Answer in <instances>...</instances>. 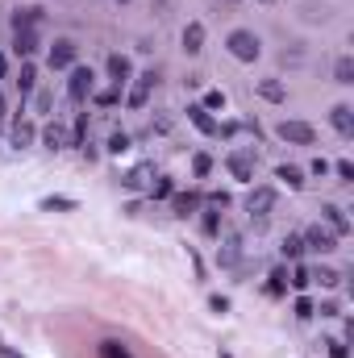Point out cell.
<instances>
[{
	"label": "cell",
	"instance_id": "obj_38",
	"mask_svg": "<svg viewBox=\"0 0 354 358\" xmlns=\"http://www.w3.org/2000/svg\"><path fill=\"white\" fill-rule=\"evenodd\" d=\"M200 109H209V113H213V109H225V92H217V88H213V92L205 96V105H200Z\"/></svg>",
	"mask_w": 354,
	"mask_h": 358
},
{
	"label": "cell",
	"instance_id": "obj_25",
	"mask_svg": "<svg viewBox=\"0 0 354 358\" xmlns=\"http://www.w3.org/2000/svg\"><path fill=\"white\" fill-rule=\"evenodd\" d=\"M146 196H150V200H171V196H175V179H167V175H155V183L146 188Z\"/></svg>",
	"mask_w": 354,
	"mask_h": 358
},
{
	"label": "cell",
	"instance_id": "obj_36",
	"mask_svg": "<svg viewBox=\"0 0 354 358\" xmlns=\"http://www.w3.org/2000/svg\"><path fill=\"white\" fill-rule=\"evenodd\" d=\"M192 171H196V179H205L213 171V155H192Z\"/></svg>",
	"mask_w": 354,
	"mask_h": 358
},
{
	"label": "cell",
	"instance_id": "obj_17",
	"mask_svg": "<svg viewBox=\"0 0 354 358\" xmlns=\"http://www.w3.org/2000/svg\"><path fill=\"white\" fill-rule=\"evenodd\" d=\"M184 50H188V55H200V50H205V25H200V21L184 25Z\"/></svg>",
	"mask_w": 354,
	"mask_h": 358
},
{
	"label": "cell",
	"instance_id": "obj_24",
	"mask_svg": "<svg viewBox=\"0 0 354 358\" xmlns=\"http://www.w3.org/2000/svg\"><path fill=\"white\" fill-rule=\"evenodd\" d=\"M275 179H283L292 192H300V188H305V171H300V167H292V163H283V167H275Z\"/></svg>",
	"mask_w": 354,
	"mask_h": 358
},
{
	"label": "cell",
	"instance_id": "obj_27",
	"mask_svg": "<svg viewBox=\"0 0 354 358\" xmlns=\"http://www.w3.org/2000/svg\"><path fill=\"white\" fill-rule=\"evenodd\" d=\"M200 229H205V238H221V209H205Z\"/></svg>",
	"mask_w": 354,
	"mask_h": 358
},
{
	"label": "cell",
	"instance_id": "obj_23",
	"mask_svg": "<svg viewBox=\"0 0 354 358\" xmlns=\"http://www.w3.org/2000/svg\"><path fill=\"white\" fill-rule=\"evenodd\" d=\"M17 88H21V96H29V92L38 88V67H34V59H21V75H17Z\"/></svg>",
	"mask_w": 354,
	"mask_h": 358
},
{
	"label": "cell",
	"instance_id": "obj_33",
	"mask_svg": "<svg viewBox=\"0 0 354 358\" xmlns=\"http://www.w3.org/2000/svg\"><path fill=\"white\" fill-rule=\"evenodd\" d=\"M288 283H292L296 292H305V287L313 283V279H309V267H305V263H292V279H288Z\"/></svg>",
	"mask_w": 354,
	"mask_h": 358
},
{
	"label": "cell",
	"instance_id": "obj_7",
	"mask_svg": "<svg viewBox=\"0 0 354 358\" xmlns=\"http://www.w3.org/2000/svg\"><path fill=\"white\" fill-rule=\"evenodd\" d=\"M275 133H279L283 142H292V146H313V142H317V129H313L309 121H279Z\"/></svg>",
	"mask_w": 354,
	"mask_h": 358
},
{
	"label": "cell",
	"instance_id": "obj_16",
	"mask_svg": "<svg viewBox=\"0 0 354 358\" xmlns=\"http://www.w3.org/2000/svg\"><path fill=\"white\" fill-rule=\"evenodd\" d=\"M34 50H38V29H17L13 34V55L17 59H34Z\"/></svg>",
	"mask_w": 354,
	"mask_h": 358
},
{
	"label": "cell",
	"instance_id": "obj_1",
	"mask_svg": "<svg viewBox=\"0 0 354 358\" xmlns=\"http://www.w3.org/2000/svg\"><path fill=\"white\" fill-rule=\"evenodd\" d=\"M225 46H229V55H233L238 63H255V59L263 55L259 34H250V29H233V34L225 38Z\"/></svg>",
	"mask_w": 354,
	"mask_h": 358
},
{
	"label": "cell",
	"instance_id": "obj_14",
	"mask_svg": "<svg viewBox=\"0 0 354 358\" xmlns=\"http://www.w3.org/2000/svg\"><path fill=\"white\" fill-rule=\"evenodd\" d=\"M188 121L205 133V138H217V121H213V113L209 109H200V105H188Z\"/></svg>",
	"mask_w": 354,
	"mask_h": 358
},
{
	"label": "cell",
	"instance_id": "obj_44",
	"mask_svg": "<svg viewBox=\"0 0 354 358\" xmlns=\"http://www.w3.org/2000/svg\"><path fill=\"white\" fill-rule=\"evenodd\" d=\"M50 105H55V96H50V92H38V113H50Z\"/></svg>",
	"mask_w": 354,
	"mask_h": 358
},
{
	"label": "cell",
	"instance_id": "obj_22",
	"mask_svg": "<svg viewBox=\"0 0 354 358\" xmlns=\"http://www.w3.org/2000/svg\"><path fill=\"white\" fill-rule=\"evenodd\" d=\"M42 25V9H17L13 13V34L17 29H38Z\"/></svg>",
	"mask_w": 354,
	"mask_h": 358
},
{
	"label": "cell",
	"instance_id": "obj_48",
	"mask_svg": "<svg viewBox=\"0 0 354 358\" xmlns=\"http://www.w3.org/2000/svg\"><path fill=\"white\" fill-rule=\"evenodd\" d=\"M5 109H9V105H5V96H0V125H5Z\"/></svg>",
	"mask_w": 354,
	"mask_h": 358
},
{
	"label": "cell",
	"instance_id": "obj_5",
	"mask_svg": "<svg viewBox=\"0 0 354 358\" xmlns=\"http://www.w3.org/2000/svg\"><path fill=\"white\" fill-rule=\"evenodd\" d=\"M75 59H79V46H75L71 38H59L55 46H50V55H46L50 71H71V67H75Z\"/></svg>",
	"mask_w": 354,
	"mask_h": 358
},
{
	"label": "cell",
	"instance_id": "obj_4",
	"mask_svg": "<svg viewBox=\"0 0 354 358\" xmlns=\"http://www.w3.org/2000/svg\"><path fill=\"white\" fill-rule=\"evenodd\" d=\"M92 92H96V71H92V67H71V79H67V100L84 105V100H92Z\"/></svg>",
	"mask_w": 354,
	"mask_h": 358
},
{
	"label": "cell",
	"instance_id": "obj_50",
	"mask_svg": "<svg viewBox=\"0 0 354 358\" xmlns=\"http://www.w3.org/2000/svg\"><path fill=\"white\" fill-rule=\"evenodd\" d=\"M263 5H267V0H263Z\"/></svg>",
	"mask_w": 354,
	"mask_h": 358
},
{
	"label": "cell",
	"instance_id": "obj_9",
	"mask_svg": "<svg viewBox=\"0 0 354 358\" xmlns=\"http://www.w3.org/2000/svg\"><path fill=\"white\" fill-rule=\"evenodd\" d=\"M155 84H159L155 71H142V75L134 79L129 96H125V105H129V109H146V100H150V92H155Z\"/></svg>",
	"mask_w": 354,
	"mask_h": 358
},
{
	"label": "cell",
	"instance_id": "obj_31",
	"mask_svg": "<svg viewBox=\"0 0 354 358\" xmlns=\"http://www.w3.org/2000/svg\"><path fill=\"white\" fill-rule=\"evenodd\" d=\"M67 138H71V146H79V150H84V142H88V113H79V117H75V125H71V133H67Z\"/></svg>",
	"mask_w": 354,
	"mask_h": 358
},
{
	"label": "cell",
	"instance_id": "obj_45",
	"mask_svg": "<svg viewBox=\"0 0 354 358\" xmlns=\"http://www.w3.org/2000/svg\"><path fill=\"white\" fill-rule=\"evenodd\" d=\"M309 171H313V175H321V179H325V175H329V163H325V159H313V167H309Z\"/></svg>",
	"mask_w": 354,
	"mask_h": 358
},
{
	"label": "cell",
	"instance_id": "obj_11",
	"mask_svg": "<svg viewBox=\"0 0 354 358\" xmlns=\"http://www.w3.org/2000/svg\"><path fill=\"white\" fill-rule=\"evenodd\" d=\"M200 204H205L200 192H175L171 196V217H192V213H200Z\"/></svg>",
	"mask_w": 354,
	"mask_h": 358
},
{
	"label": "cell",
	"instance_id": "obj_41",
	"mask_svg": "<svg viewBox=\"0 0 354 358\" xmlns=\"http://www.w3.org/2000/svg\"><path fill=\"white\" fill-rule=\"evenodd\" d=\"M209 209H229V192H209Z\"/></svg>",
	"mask_w": 354,
	"mask_h": 358
},
{
	"label": "cell",
	"instance_id": "obj_46",
	"mask_svg": "<svg viewBox=\"0 0 354 358\" xmlns=\"http://www.w3.org/2000/svg\"><path fill=\"white\" fill-rule=\"evenodd\" d=\"M171 129V121L167 117H155V125H150V133H167Z\"/></svg>",
	"mask_w": 354,
	"mask_h": 358
},
{
	"label": "cell",
	"instance_id": "obj_18",
	"mask_svg": "<svg viewBox=\"0 0 354 358\" xmlns=\"http://www.w3.org/2000/svg\"><path fill=\"white\" fill-rule=\"evenodd\" d=\"M42 142H46V150H67V146H71V138H67V129H63L59 121H50V125L42 129Z\"/></svg>",
	"mask_w": 354,
	"mask_h": 358
},
{
	"label": "cell",
	"instance_id": "obj_32",
	"mask_svg": "<svg viewBox=\"0 0 354 358\" xmlns=\"http://www.w3.org/2000/svg\"><path fill=\"white\" fill-rule=\"evenodd\" d=\"M309 279H317L321 287H338V283H342V275H338L333 267H317V271H309Z\"/></svg>",
	"mask_w": 354,
	"mask_h": 358
},
{
	"label": "cell",
	"instance_id": "obj_2",
	"mask_svg": "<svg viewBox=\"0 0 354 358\" xmlns=\"http://www.w3.org/2000/svg\"><path fill=\"white\" fill-rule=\"evenodd\" d=\"M275 204H279V192L275 188H250L246 192V213L259 217V221H267L275 213Z\"/></svg>",
	"mask_w": 354,
	"mask_h": 358
},
{
	"label": "cell",
	"instance_id": "obj_19",
	"mask_svg": "<svg viewBox=\"0 0 354 358\" xmlns=\"http://www.w3.org/2000/svg\"><path fill=\"white\" fill-rule=\"evenodd\" d=\"M9 138H13V146H17V150H25V146H34V138H38V129H34V121H13V129H9Z\"/></svg>",
	"mask_w": 354,
	"mask_h": 358
},
{
	"label": "cell",
	"instance_id": "obj_35",
	"mask_svg": "<svg viewBox=\"0 0 354 358\" xmlns=\"http://www.w3.org/2000/svg\"><path fill=\"white\" fill-rule=\"evenodd\" d=\"M92 100H96L100 109H113L117 100H121V88H109V92H92Z\"/></svg>",
	"mask_w": 354,
	"mask_h": 358
},
{
	"label": "cell",
	"instance_id": "obj_3",
	"mask_svg": "<svg viewBox=\"0 0 354 358\" xmlns=\"http://www.w3.org/2000/svg\"><path fill=\"white\" fill-rule=\"evenodd\" d=\"M255 167H259V155H255V150H229V155H225V171H229L238 183H250V179H255Z\"/></svg>",
	"mask_w": 354,
	"mask_h": 358
},
{
	"label": "cell",
	"instance_id": "obj_26",
	"mask_svg": "<svg viewBox=\"0 0 354 358\" xmlns=\"http://www.w3.org/2000/svg\"><path fill=\"white\" fill-rule=\"evenodd\" d=\"M279 250H283L288 263H300V254H305V242H300V233H288V238L279 242Z\"/></svg>",
	"mask_w": 354,
	"mask_h": 358
},
{
	"label": "cell",
	"instance_id": "obj_40",
	"mask_svg": "<svg viewBox=\"0 0 354 358\" xmlns=\"http://www.w3.org/2000/svg\"><path fill=\"white\" fill-rule=\"evenodd\" d=\"M325 346H329V354H333V358H350V350H346V342H342V337H329Z\"/></svg>",
	"mask_w": 354,
	"mask_h": 358
},
{
	"label": "cell",
	"instance_id": "obj_34",
	"mask_svg": "<svg viewBox=\"0 0 354 358\" xmlns=\"http://www.w3.org/2000/svg\"><path fill=\"white\" fill-rule=\"evenodd\" d=\"M100 358H134L121 342H100Z\"/></svg>",
	"mask_w": 354,
	"mask_h": 358
},
{
	"label": "cell",
	"instance_id": "obj_12",
	"mask_svg": "<svg viewBox=\"0 0 354 358\" xmlns=\"http://www.w3.org/2000/svg\"><path fill=\"white\" fill-rule=\"evenodd\" d=\"M217 263H221V267H238V263H242V238H238V233H225V238H221Z\"/></svg>",
	"mask_w": 354,
	"mask_h": 358
},
{
	"label": "cell",
	"instance_id": "obj_37",
	"mask_svg": "<svg viewBox=\"0 0 354 358\" xmlns=\"http://www.w3.org/2000/svg\"><path fill=\"white\" fill-rule=\"evenodd\" d=\"M292 313H296V321H309V317H313L317 309H313V300H305V296H300V300H296V309H292Z\"/></svg>",
	"mask_w": 354,
	"mask_h": 358
},
{
	"label": "cell",
	"instance_id": "obj_43",
	"mask_svg": "<svg viewBox=\"0 0 354 358\" xmlns=\"http://www.w3.org/2000/svg\"><path fill=\"white\" fill-rule=\"evenodd\" d=\"M209 309H213V313H229V300H225V296H209Z\"/></svg>",
	"mask_w": 354,
	"mask_h": 358
},
{
	"label": "cell",
	"instance_id": "obj_13",
	"mask_svg": "<svg viewBox=\"0 0 354 358\" xmlns=\"http://www.w3.org/2000/svg\"><path fill=\"white\" fill-rule=\"evenodd\" d=\"M109 79H113V88H121V84H129L134 79V63H129V55H109Z\"/></svg>",
	"mask_w": 354,
	"mask_h": 358
},
{
	"label": "cell",
	"instance_id": "obj_8",
	"mask_svg": "<svg viewBox=\"0 0 354 358\" xmlns=\"http://www.w3.org/2000/svg\"><path fill=\"white\" fill-rule=\"evenodd\" d=\"M155 175H159L155 163H138V167H129V171L121 175V188H125V192H146L150 183H155Z\"/></svg>",
	"mask_w": 354,
	"mask_h": 358
},
{
	"label": "cell",
	"instance_id": "obj_30",
	"mask_svg": "<svg viewBox=\"0 0 354 358\" xmlns=\"http://www.w3.org/2000/svg\"><path fill=\"white\" fill-rule=\"evenodd\" d=\"M129 146H134V138H129L125 129H113V138H109V146H105V150H109V155H125Z\"/></svg>",
	"mask_w": 354,
	"mask_h": 358
},
{
	"label": "cell",
	"instance_id": "obj_6",
	"mask_svg": "<svg viewBox=\"0 0 354 358\" xmlns=\"http://www.w3.org/2000/svg\"><path fill=\"white\" fill-rule=\"evenodd\" d=\"M300 242H305L309 254H333V250H338V238H333L325 225H309L305 233H300Z\"/></svg>",
	"mask_w": 354,
	"mask_h": 358
},
{
	"label": "cell",
	"instance_id": "obj_20",
	"mask_svg": "<svg viewBox=\"0 0 354 358\" xmlns=\"http://www.w3.org/2000/svg\"><path fill=\"white\" fill-rule=\"evenodd\" d=\"M42 209H46V213H75L79 200H75V196H42Z\"/></svg>",
	"mask_w": 354,
	"mask_h": 358
},
{
	"label": "cell",
	"instance_id": "obj_42",
	"mask_svg": "<svg viewBox=\"0 0 354 358\" xmlns=\"http://www.w3.org/2000/svg\"><path fill=\"white\" fill-rule=\"evenodd\" d=\"M188 259H192V267H196V279H205V259H200L192 246H188Z\"/></svg>",
	"mask_w": 354,
	"mask_h": 358
},
{
	"label": "cell",
	"instance_id": "obj_39",
	"mask_svg": "<svg viewBox=\"0 0 354 358\" xmlns=\"http://www.w3.org/2000/svg\"><path fill=\"white\" fill-rule=\"evenodd\" d=\"M333 171H338V179H342V183H354V167H350L346 159H342V163H333Z\"/></svg>",
	"mask_w": 354,
	"mask_h": 358
},
{
	"label": "cell",
	"instance_id": "obj_10",
	"mask_svg": "<svg viewBox=\"0 0 354 358\" xmlns=\"http://www.w3.org/2000/svg\"><path fill=\"white\" fill-rule=\"evenodd\" d=\"M321 221L333 238H346L350 233V221H346V209H338V204H321Z\"/></svg>",
	"mask_w": 354,
	"mask_h": 358
},
{
	"label": "cell",
	"instance_id": "obj_29",
	"mask_svg": "<svg viewBox=\"0 0 354 358\" xmlns=\"http://www.w3.org/2000/svg\"><path fill=\"white\" fill-rule=\"evenodd\" d=\"M333 79H338V84H354V59H350V55H342V59L333 63Z\"/></svg>",
	"mask_w": 354,
	"mask_h": 358
},
{
	"label": "cell",
	"instance_id": "obj_28",
	"mask_svg": "<svg viewBox=\"0 0 354 358\" xmlns=\"http://www.w3.org/2000/svg\"><path fill=\"white\" fill-rule=\"evenodd\" d=\"M267 296H275V300H279V296H288V271H283V267L267 275Z\"/></svg>",
	"mask_w": 354,
	"mask_h": 358
},
{
	"label": "cell",
	"instance_id": "obj_21",
	"mask_svg": "<svg viewBox=\"0 0 354 358\" xmlns=\"http://www.w3.org/2000/svg\"><path fill=\"white\" fill-rule=\"evenodd\" d=\"M259 96L271 100V105H283V100H288V88H283L279 79H259Z\"/></svg>",
	"mask_w": 354,
	"mask_h": 358
},
{
	"label": "cell",
	"instance_id": "obj_49",
	"mask_svg": "<svg viewBox=\"0 0 354 358\" xmlns=\"http://www.w3.org/2000/svg\"><path fill=\"white\" fill-rule=\"evenodd\" d=\"M117 5H129V0H117Z\"/></svg>",
	"mask_w": 354,
	"mask_h": 358
},
{
	"label": "cell",
	"instance_id": "obj_47",
	"mask_svg": "<svg viewBox=\"0 0 354 358\" xmlns=\"http://www.w3.org/2000/svg\"><path fill=\"white\" fill-rule=\"evenodd\" d=\"M5 71H9V59H5V55H0V79H5Z\"/></svg>",
	"mask_w": 354,
	"mask_h": 358
},
{
	"label": "cell",
	"instance_id": "obj_15",
	"mask_svg": "<svg viewBox=\"0 0 354 358\" xmlns=\"http://www.w3.org/2000/svg\"><path fill=\"white\" fill-rule=\"evenodd\" d=\"M329 121H333V129H338L342 138H354V109H350V105H333V109H329Z\"/></svg>",
	"mask_w": 354,
	"mask_h": 358
}]
</instances>
